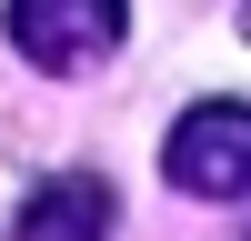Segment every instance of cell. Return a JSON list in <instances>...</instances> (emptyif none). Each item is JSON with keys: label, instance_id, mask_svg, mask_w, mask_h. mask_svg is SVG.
<instances>
[{"label": "cell", "instance_id": "cell-1", "mask_svg": "<svg viewBox=\"0 0 251 241\" xmlns=\"http://www.w3.org/2000/svg\"><path fill=\"white\" fill-rule=\"evenodd\" d=\"M161 181L181 201H251V100H191L161 141Z\"/></svg>", "mask_w": 251, "mask_h": 241}, {"label": "cell", "instance_id": "cell-2", "mask_svg": "<svg viewBox=\"0 0 251 241\" xmlns=\"http://www.w3.org/2000/svg\"><path fill=\"white\" fill-rule=\"evenodd\" d=\"M0 30H10V50L30 60V71H100V60L121 50V30H131V0H0Z\"/></svg>", "mask_w": 251, "mask_h": 241}, {"label": "cell", "instance_id": "cell-3", "mask_svg": "<svg viewBox=\"0 0 251 241\" xmlns=\"http://www.w3.org/2000/svg\"><path fill=\"white\" fill-rule=\"evenodd\" d=\"M0 241H111V181H91V171L40 181V191L10 211Z\"/></svg>", "mask_w": 251, "mask_h": 241}, {"label": "cell", "instance_id": "cell-4", "mask_svg": "<svg viewBox=\"0 0 251 241\" xmlns=\"http://www.w3.org/2000/svg\"><path fill=\"white\" fill-rule=\"evenodd\" d=\"M241 30H251V0H241Z\"/></svg>", "mask_w": 251, "mask_h": 241}]
</instances>
